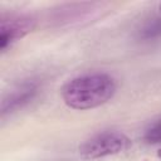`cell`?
I'll use <instances>...</instances> for the list:
<instances>
[{"instance_id":"277c9868","label":"cell","mask_w":161,"mask_h":161,"mask_svg":"<svg viewBox=\"0 0 161 161\" xmlns=\"http://www.w3.org/2000/svg\"><path fill=\"white\" fill-rule=\"evenodd\" d=\"M39 84L35 80H28L19 84L16 88L10 91L1 101V116H6L23 108L25 104L31 102V99L38 94Z\"/></svg>"},{"instance_id":"6da1fadb","label":"cell","mask_w":161,"mask_h":161,"mask_svg":"<svg viewBox=\"0 0 161 161\" xmlns=\"http://www.w3.org/2000/svg\"><path fill=\"white\" fill-rule=\"evenodd\" d=\"M116 89V82L109 74L94 72L68 80L60 94L69 108L83 111L104 104L114 96Z\"/></svg>"},{"instance_id":"3957f363","label":"cell","mask_w":161,"mask_h":161,"mask_svg":"<svg viewBox=\"0 0 161 161\" xmlns=\"http://www.w3.org/2000/svg\"><path fill=\"white\" fill-rule=\"evenodd\" d=\"M35 28V19L23 14L1 15L0 19V49L5 52L13 43L20 40Z\"/></svg>"},{"instance_id":"ba28073f","label":"cell","mask_w":161,"mask_h":161,"mask_svg":"<svg viewBox=\"0 0 161 161\" xmlns=\"http://www.w3.org/2000/svg\"><path fill=\"white\" fill-rule=\"evenodd\" d=\"M158 10H160V13H161V4L158 5Z\"/></svg>"},{"instance_id":"8992f818","label":"cell","mask_w":161,"mask_h":161,"mask_svg":"<svg viewBox=\"0 0 161 161\" xmlns=\"http://www.w3.org/2000/svg\"><path fill=\"white\" fill-rule=\"evenodd\" d=\"M143 140L147 143H160L161 142V122L155 123L150 128L146 130Z\"/></svg>"},{"instance_id":"7a4b0ae2","label":"cell","mask_w":161,"mask_h":161,"mask_svg":"<svg viewBox=\"0 0 161 161\" xmlns=\"http://www.w3.org/2000/svg\"><path fill=\"white\" fill-rule=\"evenodd\" d=\"M130 146L126 135L117 131H106L92 136L79 146V153L83 158L96 160L119 153Z\"/></svg>"},{"instance_id":"52a82bcc","label":"cell","mask_w":161,"mask_h":161,"mask_svg":"<svg viewBox=\"0 0 161 161\" xmlns=\"http://www.w3.org/2000/svg\"><path fill=\"white\" fill-rule=\"evenodd\" d=\"M157 155H158V157H161V148H160V151H158V153H157Z\"/></svg>"},{"instance_id":"5b68a950","label":"cell","mask_w":161,"mask_h":161,"mask_svg":"<svg viewBox=\"0 0 161 161\" xmlns=\"http://www.w3.org/2000/svg\"><path fill=\"white\" fill-rule=\"evenodd\" d=\"M138 38L143 42L160 39L161 38V18H153L146 21L138 30Z\"/></svg>"}]
</instances>
